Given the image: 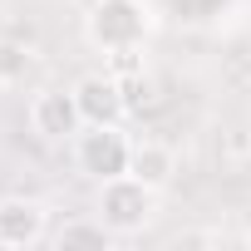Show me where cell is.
Segmentation results:
<instances>
[{"label": "cell", "mask_w": 251, "mask_h": 251, "mask_svg": "<svg viewBox=\"0 0 251 251\" xmlns=\"http://www.w3.org/2000/svg\"><path fill=\"white\" fill-rule=\"evenodd\" d=\"M153 35V10L143 0H94L84 10V40L89 50L108 54V59H128L148 45Z\"/></svg>", "instance_id": "1"}, {"label": "cell", "mask_w": 251, "mask_h": 251, "mask_svg": "<svg viewBox=\"0 0 251 251\" xmlns=\"http://www.w3.org/2000/svg\"><path fill=\"white\" fill-rule=\"evenodd\" d=\"M158 197L148 182H138L133 173H118V177H103L99 182V222L113 231V236H138L153 226L158 217Z\"/></svg>", "instance_id": "2"}, {"label": "cell", "mask_w": 251, "mask_h": 251, "mask_svg": "<svg viewBox=\"0 0 251 251\" xmlns=\"http://www.w3.org/2000/svg\"><path fill=\"white\" fill-rule=\"evenodd\" d=\"M128 153H133V138L123 133L118 123H84V128L74 133V163L94 182L128 173Z\"/></svg>", "instance_id": "3"}, {"label": "cell", "mask_w": 251, "mask_h": 251, "mask_svg": "<svg viewBox=\"0 0 251 251\" xmlns=\"http://www.w3.org/2000/svg\"><path fill=\"white\" fill-rule=\"evenodd\" d=\"M79 128H84V113H79L74 89H40V94L30 99V133H35V138H45V143H69Z\"/></svg>", "instance_id": "4"}, {"label": "cell", "mask_w": 251, "mask_h": 251, "mask_svg": "<svg viewBox=\"0 0 251 251\" xmlns=\"http://www.w3.org/2000/svg\"><path fill=\"white\" fill-rule=\"evenodd\" d=\"M50 236V207L35 197H0V246L25 251Z\"/></svg>", "instance_id": "5"}, {"label": "cell", "mask_w": 251, "mask_h": 251, "mask_svg": "<svg viewBox=\"0 0 251 251\" xmlns=\"http://www.w3.org/2000/svg\"><path fill=\"white\" fill-rule=\"evenodd\" d=\"M74 99H79L84 123H123V113H128V99H123V79L118 74H84L74 84Z\"/></svg>", "instance_id": "6"}, {"label": "cell", "mask_w": 251, "mask_h": 251, "mask_svg": "<svg viewBox=\"0 0 251 251\" xmlns=\"http://www.w3.org/2000/svg\"><path fill=\"white\" fill-rule=\"evenodd\" d=\"M128 173L138 182H148L153 192H168L173 177H177V153L168 143H158V138H138L133 153H128Z\"/></svg>", "instance_id": "7"}, {"label": "cell", "mask_w": 251, "mask_h": 251, "mask_svg": "<svg viewBox=\"0 0 251 251\" xmlns=\"http://www.w3.org/2000/svg\"><path fill=\"white\" fill-rule=\"evenodd\" d=\"M40 54L25 40H0V89H25V79H35Z\"/></svg>", "instance_id": "8"}, {"label": "cell", "mask_w": 251, "mask_h": 251, "mask_svg": "<svg viewBox=\"0 0 251 251\" xmlns=\"http://www.w3.org/2000/svg\"><path fill=\"white\" fill-rule=\"evenodd\" d=\"M113 241V231L94 217V222H64L59 231H54V246L59 251H74V246H108Z\"/></svg>", "instance_id": "9"}, {"label": "cell", "mask_w": 251, "mask_h": 251, "mask_svg": "<svg viewBox=\"0 0 251 251\" xmlns=\"http://www.w3.org/2000/svg\"><path fill=\"white\" fill-rule=\"evenodd\" d=\"M123 99H128V113L133 108H148L153 103V84L148 79H123Z\"/></svg>", "instance_id": "10"}, {"label": "cell", "mask_w": 251, "mask_h": 251, "mask_svg": "<svg viewBox=\"0 0 251 251\" xmlns=\"http://www.w3.org/2000/svg\"><path fill=\"white\" fill-rule=\"evenodd\" d=\"M246 246H251V231H246Z\"/></svg>", "instance_id": "11"}]
</instances>
